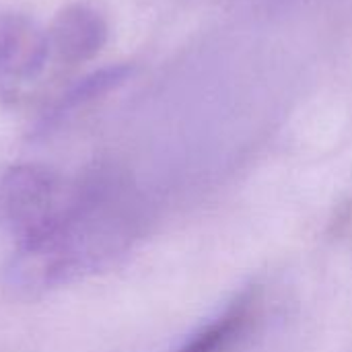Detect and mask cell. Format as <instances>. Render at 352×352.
Returning <instances> with one entry per match:
<instances>
[{
	"label": "cell",
	"instance_id": "cell-1",
	"mask_svg": "<svg viewBox=\"0 0 352 352\" xmlns=\"http://www.w3.org/2000/svg\"><path fill=\"white\" fill-rule=\"evenodd\" d=\"M136 212L103 190L66 194L62 206L31 237L19 243L10 266L16 289H52L111 262L128 250Z\"/></svg>",
	"mask_w": 352,
	"mask_h": 352
},
{
	"label": "cell",
	"instance_id": "cell-2",
	"mask_svg": "<svg viewBox=\"0 0 352 352\" xmlns=\"http://www.w3.org/2000/svg\"><path fill=\"white\" fill-rule=\"evenodd\" d=\"M66 192L45 167L10 165L0 169V229L19 243L39 231L62 206Z\"/></svg>",
	"mask_w": 352,
	"mask_h": 352
},
{
	"label": "cell",
	"instance_id": "cell-3",
	"mask_svg": "<svg viewBox=\"0 0 352 352\" xmlns=\"http://www.w3.org/2000/svg\"><path fill=\"white\" fill-rule=\"evenodd\" d=\"M47 66L52 64L45 31L23 14L0 16V99L27 97Z\"/></svg>",
	"mask_w": 352,
	"mask_h": 352
},
{
	"label": "cell",
	"instance_id": "cell-4",
	"mask_svg": "<svg viewBox=\"0 0 352 352\" xmlns=\"http://www.w3.org/2000/svg\"><path fill=\"white\" fill-rule=\"evenodd\" d=\"M107 37L105 21L89 6L72 4L56 14L45 29L50 64L56 68H74L99 54Z\"/></svg>",
	"mask_w": 352,
	"mask_h": 352
},
{
	"label": "cell",
	"instance_id": "cell-5",
	"mask_svg": "<svg viewBox=\"0 0 352 352\" xmlns=\"http://www.w3.org/2000/svg\"><path fill=\"white\" fill-rule=\"evenodd\" d=\"M262 291H243L219 318L198 330L175 352H235L262 318Z\"/></svg>",
	"mask_w": 352,
	"mask_h": 352
}]
</instances>
